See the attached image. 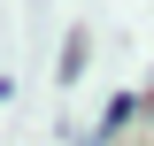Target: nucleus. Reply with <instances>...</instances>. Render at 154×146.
<instances>
[{
  "mask_svg": "<svg viewBox=\"0 0 154 146\" xmlns=\"http://www.w3.org/2000/svg\"><path fill=\"white\" fill-rule=\"evenodd\" d=\"M77 69H85V31H69V46H62V85H69Z\"/></svg>",
  "mask_w": 154,
  "mask_h": 146,
  "instance_id": "obj_2",
  "label": "nucleus"
},
{
  "mask_svg": "<svg viewBox=\"0 0 154 146\" xmlns=\"http://www.w3.org/2000/svg\"><path fill=\"white\" fill-rule=\"evenodd\" d=\"M131 115H139V92H116V100H108V115H100V138H108V131H123Z\"/></svg>",
  "mask_w": 154,
  "mask_h": 146,
  "instance_id": "obj_1",
  "label": "nucleus"
}]
</instances>
